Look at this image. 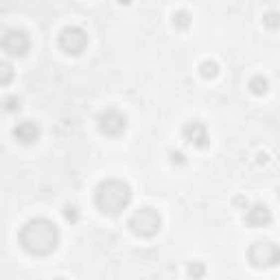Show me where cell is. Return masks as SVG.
<instances>
[{
    "instance_id": "1",
    "label": "cell",
    "mask_w": 280,
    "mask_h": 280,
    "mask_svg": "<svg viewBox=\"0 0 280 280\" xmlns=\"http://www.w3.org/2000/svg\"><path fill=\"white\" fill-rule=\"evenodd\" d=\"M20 245L29 254L46 256L59 245V228L48 219H31L20 230Z\"/></svg>"
},
{
    "instance_id": "2",
    "label": "cell",
    "mask_w": 280,
    "mask_h": 280,
    "mask_svg": "<svg viewBox=\"0 0 280 280\" xmlns=\"http://www.w3.org/2000/svg\"><path fill=\"white\" fill-rule=\"evenodd\" d=\"M94 201L98 210L105 215H118L131 201V188L129 184H125L123 180H105L96 186Z\"/></svg>"
},
{
    "instance_id": "3",
    "label": "cell",
    "mask_w": 280,
    "mask_h": 280,
    "mask_svg": "<svg viewBox=\"0 0 280 280\" xmlns=\"http://www.w3.org/2000/svg\"><path fill=\"white\" fill-rule=\"evenodd\" d=\"M160 226H162V219L158 215V210H153V208H140L129 219L131 232L138 234V237H153L160 230Z\"/></svg>"
},
{
    "instance_id": "4",
    "label": "cell",
    "mask_w": 280,
    "mask_h": 280,
    "mask_svg": "<svg viewBox=\"0 0 280 280\" xmlns=\"http://www.w3.org/2000/svg\"><path fill=\"white\" fill-rule=\"evenodd\" d=\"M59 46L68 55H81L88 46V33L79 26H66L59 33Z\"/></svg>"
},
{
    "instance_id": "5",
    "label": "cell",
    "mask_w": 280,
    "mask_h": 280,
    "mask_svg": "<svg viewBox=\"0 0 280 280\" xmlns=\"http://www.w3.org/2000/svg\"><path fill=\"white\" fill-rule=\"evenodd\" d=\"M280 259L278 245L272 241H259L250 248V261L254 267H274Z\"/></svg>"
},
{
    "instance_id": "6",
    "label": "cell",
    "mask_w": 280,
    "mask_h": 280,
    "mask_svg": "<svg viewBox=\"0 0 280 280\" xmlns=\"http://www.w3.org/2000/svg\"><path fill=\"white\" fill-rule=\"evenodd\" d=\"M29 46H31V42L24 31H7L0 37V48L7 55H11V57H22V55L29 51Z\"/></svg>"
},
{
    "instance_id": "7",
    "label": "cell",
    "mask_w": 280,
    "mask_h": 280,
    "mask_svg": "<svg viewBox=\"0 0 280 280\" xmlns=\"http://www.w3.org/2000/svg\"><path fill=\"white\" fill-rule=\"evenodd\" d=\"M125 127H127V118L118 109H105L103 114H98V129L105 136H118L125 131Z\"/></svg>"
},
{
    "instance_id": "8",
    "label": "cell",
    "mask_w": 280,
    "mask_h": 280,
    "mask_svg": "<svg viewBox=\"0 0 280 280\" xmlns=\"http://www.w3.org/2000/svg\"><path fill=\"white\" fill-rule=\"evenodd\" d=\"M184 138L190 142V145L199 147V149H204L208 147V131H206V125L199 123V120H190V123L184 125Z\"/></svg>"
},
{
    "instance_id": "9",
    "label": "cell",
    "mask_w": 280,
    "mask_h": 280,
    "mask_svg": "<svg viewBox=\"0 0 280 280\" xmlns=\"http://www.w3.org/2000/svg\"><path fill=\"white\" fill-rule=\"evenodd\" d=\"M13 136L20 142H24V145H31V142L40 138V127L35 123H31V120H22V123H18L13 127Z\"/></svg>"
},
{
    "instance_id": "10",
    "label": "cell",
    "mask_w": 280,
    "mask_h": 280,
    "mask_svg": "<svg viewBox=\"0 0 280 280\" xmlns=\"http://www.w3.org/2000/svg\"><path fill=\"white\" fill-rule=\"evenodd\" d=\"M245 221H248L250 226H254V228H263V226H267V223L272 221V212H270V208L267 206L256 204V206H252L248 210Z\"/></svg>"
},
{
    "instance_id": "11",
    "label": "cell",
    "mask_w": 280,
    "mask_h": 280,
    "mask_svg": "<svg viewBox=\"0 0 280 280\" xmlns=\"http://www.w3.org/2000/svg\"><path fill=\"white\" fill-rule=\"evenodd\" d=\"M267 86H270V84H267V79L263 75H254L250 79V90L254 92V94H259V96L267 92Z\"/></svg>"
},
{
    "instance_id": "12",
    "label": "cell",
    "mask_w": 280,
    "mask_h": 280,
    "mask_svg": "<svg viewBox=\"0 0 280 280\" xmlns=\"http://www.w3.org/2000/svg\"><path fill=\"white\" fill-rule=\"evenodd\" d=\"M13 79V68L9 62H0V86H7Z\"/></svg>"
},
{
    "instance_id": "13",
    "label": "cell",
    "mask_w": 280,
    "mask_h": 280,
    "mask_svg": "<svg viewBox=\"0 0 280 280\" xmlns=\"http://www.w3.org/2000/svg\"><path fill=\"white\" fill-rule=\"evenodd\" d=\"M173 24L178 26V29H188L190 15L186 13V11H178V13H173Z\"/></svg>"
},
{
    "instance_id": "14",
    "label": "cell",
    "mask_w": 280,
    "mask_h": 280,
    "mask_svg": "<svg viewBox=\"0 0 280 280\" xmlns=\"http://www.w3.org/2000/svg\"><path fill=\"white\" fill-rule=\"evenodd\" d=\"M199 70H201V77L212 79V77H217V73H219V66L215 62H204V64L199 66Z\"/></svg>"
},
{
    "instance_id": "15",
    "label": "cell",
    "mask_w": 280,
    "mask_h": 280,
    "mask_svg": "<svg viewBox=\"0 0 280 280\" xmlns=\"http://www.w3.org/2000/svg\"><path fill=\"white\" fill-rule=\"evenodd\" d=\"M206 274V270L199 265V263H193V265H188V276H197V278H201Z\"/></svg>"
},
{
    "instance_id": "16",
    "label": "cell",
    "mask_w": 280,
    "mask_h": 280,
    "mask_svg": "<svg viewBox=\"0 0 280 280\" xmlns=\"http://www.w3.org/2000/svg\"><path fill=\"white\" fill-rule=\"evenodd\" d=\"M276 18H278V13H274V11L265 15V22L270 24V29H276V26H278V20H276Z\"/></svg>"
},
{
    "instance_id": "17",
    "label": "cell",
    "mask_w": 280,
    "mask_h": 280,
    "mask_svg": "<svg viewBox=\"0 0 280 280\" xmlns=\"http://www.w3.org/2000/svg\"><path fill=\"white\" fill-rule=\"evenodd\" d=\"M66 219H77V212H75V208H66Z\"/></svg>"
},
{
    "instance_id": "18",
    "label": "cell",
    "mask_w": 280,
    "mask_h": 280,
    "mask_svg": "<svg viewBox=\"0 0 280 280\" xmlns=\"http://www.w3.org/2000/svg\"><path fill=\"white\" fill-rule=\"evenodd\" d=\"M173 160H178V162H184V156H182V153H173Z\"/></svg>"
},
{
    "instance_id": "19",
    "label": "cell",
    "mask_w": 280,
    "mask_h": 280,
    "mask_svg": "<svg viewBox=\"0 0 280 280\" xmlns=\"http://www.w3.org/2000/svg\"><path fill=\"white\" fill-rule=\"evenodd\" d=\"M120 2H123V4H127V2H129V0H120Z\"/></svg>"
}]
</instances>
